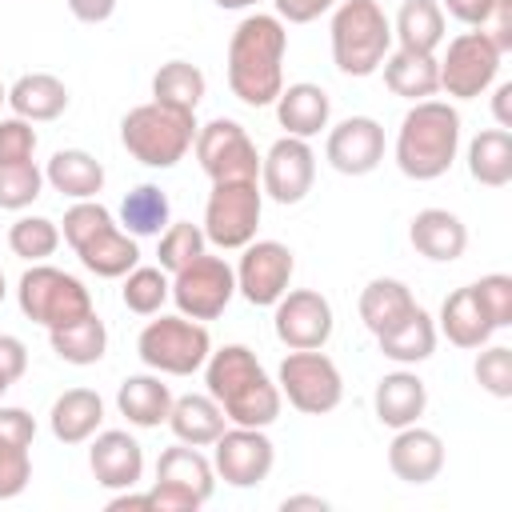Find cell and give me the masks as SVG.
<instances>
[{
  "label": "cell",
  "instance_id": "f5cc1de1",
  "mask_svg": "<svg viewBox=\"0 0 512 512\" xmlns=\"http://www.w3.org/2000/svg\"><path fill=\"white\" fill-rule=\"evenodd\" d=\"M68 12L80 24H104L116 12V0H68Z\"/></svg>",
  "mask_w": 512,
  "mask_h": 512
},
{
  "label": "cell",
  "instance_id": "603a6c76",
  "mask_svg": "<svg viewBox=\"0 0 512 512\" xmlns=\"http://www.w3.org/2000/svg\"><path fill=\"white\" fill-rule=\"evenodd\" d=\"M276 120L284 128V136H300V140H312L328 128L332 120V100L320 84L312 80H300V84H288L280 88L276 96Z\"/></svg>",
  "mask_w": 512,
  "mask_h": 512
},
{
  "label": "cell",
  "instance_id": "91938a15",
  "mask_svg": "<svg viewBox=\"0 0 512 512\" xmlns=\"http://www.w3.org/2000/svg\"><path fill=\"white\" fill-rule=\"evenodd\" d=\"M4 296H8V284H4V272H0V304H4Z\"/></svg>",
  "mask_w": 512,
  "mask_h": 512
},
{
  "label": "cell",
  "instance_id": "9a60e30c",
  "mask_svg": "<svg viewBox=\"0 0 512 512\" xmlns=\"http://www.w3.org/2000/svg\"><path fill=\"white\" fill-rule=\"evenodd\" d=\"M276 464V444L268 440L264 428H244L232 424L212 440V468L224 484L232 488H256L268 480Z\"/></svg>",
  "mask_w": 512,
  "mask_h": 512
},
{
  "label": "cell",
  "instance_id": "f907efd6",
  "mask_svg": "<svg viewBox=\"0 0 512 512\" xmlns=\"http://www.w3.org/2000/svg\"><path fill=\"white\" fill-rule=\"evenodd\" d=\"M0 432H8L12 440H20V444H28V448H32V440H36V420H32V412H28V408L0 404Z\"/></svg>",
  "mask_w": 512,
  "mask_h": 512
},
{
  "label": "cell",
  "instance_id": "e0dca14e",
  "mask_svg": "<svg viewBox=\"0 0 512 512\" xmlns=\"http://www.w3.org/2000/svg\"><path fill=\"white\" fill-rule=\"evenodd\" d=\"M336 312L316 288H288L272 304V332L284 348H324L332 340Z\"/></svg>",
  "mask_w": 512,
  "mask_h": 512
},
{
  "label": "cell",
  "instance_id": "6da1fadb",
  "mask_svg": "<svg viewBox=\"0 0 512 512\" xmlns=\"http://www.w3.org/2000/svg\"><path fill=\"white\" fill-rule=\"evenodd\" d=\"M288 28L276 12H252L236 24L228 40V88L248 108L276 104L284 88Z\"/></svg>",
  "mask_w": 512,
  "mask_h": 512
},
{
  "label": "cell",
  "instance_id": "74e56055",
  "mask_svg": "<svg viewBox=\"0 0 512 512\" xmlns=\"http://www.w3.org/2000/svg\"><path fill=\"white\" fill-rule=\"evenodd\" d=\"M204 92H208V80L188 60H168L152 76V100L164 108H176V112H196Z\"/></svg>",
  "mask_w": 512,
  "mask_h": 512
},
{
  "label": "cell",
  "instance_id": "d4e9b609",
  "mask_svg": "<svg viewBox=\"0 0 512 512\" xmlns=\"http://www.w3.org/2000/svg\"><path fill=\"white\" fill-rule=\"evenodd\" d=\"M68 84L52 72H24L12 88H8V108L12 116L28 120V124H48L56 116L68 112Z\"/></svg>",
  "mask_w": 512,
  "mask_h": 512
},
{
  "label": "cell",
  "instance_id": "681fc988",
  "mask_svg": "<svg viewBox=\"0 0 512 512\" xmlns=\"http://www.w3.org/2000/svg\"><path fill=\"white\" fill-rule=\"evenodd\" d=\"M24 372H28V348H24V340L12 336V332H0V376L8 384H16Z\"/></svg>",
  "mask_w": 512,
  "mask_h": 512
},
{
  "label": "cell",
  "instance_id": "d6a6232c",
  "mask_svg": "<svg viewBox=\"0 0 512 512\" xmlns=\"http://www.w3.org/2000/svg\"><path fill=\"white\" fill-rule=\"evenodd\" d=\"M356 308H360L364 328H368L372 336H380V332H388L396 320H404V316L416 308V296H412V288H408L404 280H396V276H376V280L364 284Z\"/></svg>",
  "mask_w": 512,
  "mask_h": 512
},
{
  "label": "cell",
  "instance_id": "f6af8a7d",
  "mask_svg": "<svg viewBox=\"0 0 512 512\" xmlns=\"http://www.w3.org/2000/svg\"><path fill=\"white\" fill-rule=\"evenodd\" d=\"M472 288H476V296H480V304H484L492 328H508V324H512V276L488 272V276H480Z\"/></svg>",
  "mask_w": 512,
  "mask_h": 512
},
{
  "label": "cell",
  "instance_id": "cb8c5ba5",
  "mask_svg": "<svg viewBox=\"0 0 512 512\" xmlns=\"http://www.w3.org/2000/svg\"><path fill=\"white\" fill-rule=\"evenodd\" d=\"M372 408H376V420L384 428H408V424H420L424 408H428V388L416 372L408 368H396L388 376H380L376 392H372Z\"/></svg>",
  "mask_w": 512,
  "mask_h": 512
},
{
  "label": "cell",
  "instance_id": "7bdbcfd3",
  "mask_svg": "<svg viewBox=\"0 0 512 512\" xmlns=\"http://www.w3.org/2000/svg\"><path fill=\"white\" fill-rule=\"evenodd\" d=\"M472 376L488 396L508 400L512 396V348L508 344H484V352L472 364Z\"/></svg>",
  "mask_w": 512,
  "mask_h": 512
},
{
  "label": "cell",
  "instance_id": "ee69618b",
  "mask_svg": "<svg viewBox=\"0 0 512 512\" xmlns=\"http://www.w3.org/2000/svg\"><path fill=\"white\" fill-rule=\"evenodd\" d=\"M32 480V456L28 444L0 432V500H16Z\"/></svg>",
  "mask_w": 512,
  "mask_h": 512
},
{
  "label": "cell",
  "instance_id": "d6986e66",
  "mask_svg": "<svg viewBox=\"0 0 512 512\" xmlns=\"http://www.w3.org/2000/svg\"><path fill=\"white\" fill-rule=\"evenodd\" d=\"M324 160L340 176H368L384 160V128L372 116H348L328 128L324 140Z\"/></svg>",
  "mask_w": 512,
  "mask_h": 512
},
{
  "label": "cell",
  "instance_id": "3957f363",
  "mask_svg": "<svg viewBox=\"0 0 512 512\" xmlns=\"http://www.w3.org/2000/svg\"><path fill=\"white\" fill-rule=\"evenodd\" d=\"M392 152L408 180H440L460 152V112L448 100H416L400 120Z\"/></svg>",
  "mask_w": 512,
  "mask_h": 512
},
{
  "label": "cell",
  "instance_id": "816d5d0a",
  "mask_svg": "<svg viewBox=\"0 0 512 512\" xmlns=\"http://www.w3.org/2000/svg\"><path fill=\"white\" fill-rule=\"evenodd\" d=\"M440 8H444L452 20H460V24H468V28H480V24L488 20V12L496 8V0H440Z\"/></svg>",
  "mask_w": 512,
  "mask_h": 512
},
{
  "label": "cell",
  "instance_id": "d590c367",
  "mask_svg": "<svg viewBox=\"0 0 512 512\" xmlns=\"http://www.w3.org/2000/svg\"><path fill=\"white\" fill-rule=\"evenodd\" d=\"M116 224L128 232V236H160L168 224H172V204H168V192L160 184H136L124 192L120 200V212H116Z\"/></svg>",
  "mask_w": 512,
  "mask_h": 512
},
{
  "label": "cell",
  "instance_id": "94428289",
  "mask_svg": "<svg viewBox=\"0 0 512 512\" xmlns=\"http://www.w3.org/2000/svg\"><path fill=\"white\" fill-rule=\"evenodd\" d=\"M8 388H12V384H8L4 376H0V400H4V392H8Z\"/></svg>",
  "mask_w": 512,
  "mask_h": 512
},
{
  "label": "cell",
  "instance_id": "4dcf8cb0",
  "mask_svg": "<svg viewBox=\"0 0 512 512\" xmlns=\"http://www.w3.org/2000/svg\"><path fill=\"white\" fill-rule=\"evenodd\" d=\"M44 184L68 200H96L104 188V164L84 148H60L44 168Z\"/></svg>",
  "mask_w": 512,
  "mask_h": 512
},
{
  "label": "cell",
  "instance_id": "6f0895ef",
  "mask_svg": "<svg viewBox=\"0 0 512 512\" xmlns=\"http://www.w3.org/2000/svg\"><path fill=\"white\" fill-rule=\"evenodd\" d=\"M216 8H224V12H244V8H256L260 0H212Z\"/></svg>",
  "mask_w": 512,
  "mask_h": 512
},
{
  "label": "cell",
  "instance_id": "44dd1931",
  "mask_svg": "<svg viewBox=\"0 0 512 512\" xmlns=\"http://www.w3.org/2000/svg\"><path fill=\"white\" fill-rule=\"evenodd\" d=\"M388 468L404 484H428L444 468V440L420 424L396 428V436L388 444Z\"/></svg>",
  "mask_w": 512,
  "mask_h": 512
},
{
  "label": "cell",
  "instance_id": "11a10c76",
  "mask_svg": "<svg viewBox=\"0 0 512 512\" xmlns=\"http://www.w3.org/2000/svg\"><path fill=\"white\" fill-rule=\"evenodd\" d=\"M124 508H140V512H148V492H132V488H124V492H116V496L108 500V512H124Z\"/></svg>",
  "mask_w": 512,
  "mask_h": 512
},
{
  "label": "cell",
  "instance_id": "b9f144b4",
  "mask_svg": "<svg viewBox=\"0 0 512 512\" xmlns=\"http://www.w3.org/2000/svg\"><path fill=\"white\" fill-rule=\"evenodd\" d=\"M40 192H44V172L36 168V160L0 164V208H4V212H24V208H32Z\"/></svg>",
  "mask_w": 512,
  "mask_h": 512
},
{
  "label": "cell",
  "instance_id": "7402d4cb",
  "mask_svg": "<svg viewBox=\"0 0 512 512\" xmlns=\"http://www.w3.org/2000/svg\"><path fill=\"white\" fill-rule=\"evenodd\" d=\"M408 240L412 248L424 256V260H436V264H452L464 256L468 248V228L456 212L448 208H420L408 224Z\"/></svg>",
  "mask_w": 512,
  "mask_h": 512
},
{
  "label": "cell",
  "instance_id": "e575fe53",
  "mask_svg": "<svg viewBox=\"0 0 512 512\" xmlns=\"http://www.w3.org/2000/svg\"><path fill=\"white\" fill-rule=\"evenodd\" d=\"M468 176L484 188L512 184V132L508 128H484L468 140Z\"/></svg>",
  "mask_w": 512,
  "mask_h": 512
},
{
  "label": "cell",
  "instance_id": "30bf717a",
  "mask_svg": "<svg viewBox=\"0 0 512 512\" xmlns=\"http://www.w3.org/2000/svg\"><path fill=\"white\" fill-rule=\"evenodd\" d=\"M276 388L304 416H328L344 400V376L320 348H288L276 368Z\"/></svg>",
  "mask_w": 512,
  "mask_h": 512
},
{
  "label": "cell",
  "instance_id": "484cf974",
  "mask_svg": "<svg viewBox=\"0 0 512 512\" xmlns=\"http://www.w3.org/2000/svg\"><path fill=\"white\" fill-rule=\"evenodd\" d=\"M436 320H440L436 332H444L448 344H456V348H484V344L492 340V332H496L472 284L448 292L444 304H440V316H436Z\"/></svg>",
  "mask_w": 512,
  "mask_h": 512
},
{
  "label": "cell",
  "instance_id": "8d00e7d4",
  "mask_svg": "<svg viewBox=\"0 0 512 512\" xmlns=\"http://www.w3.org/2000/svg\"><path fill=\"white\" fill-rule=\"evenodd\" d=\"M48 340H52V352L64 364H76V368L100 364L104 352H108V328L96 312H88V316H80L64 328H48Z\"/></svg>",
  "mask_w": 512,
  "mask_h": 512
},
{
  "label": "cell",
  "instance_id": "7a4b0ae2",
  "mask_svg": "<svg viewBox=\"0 0 512 512\" xmlns=\"http://www.w3.org/2000/svg\"><path fill=\"white\" fill-rule=\"evenodd\" d=\"M204 384H208V396L228 416V424L268 428V424L280 420L284 396H280L276 380L264 372V364L256 360V352L248 344H224V348L208 352Z\"/></svg>",
  "mask_w": 512,
  "mask_h": 512
},
{
  "label": "cell",
  "instance_id": "c3c4849f",
  "mask_svg": "<svg viewBox=\"0 0 512 512\" xmlns=\"http://www.w3.org/2000/svg\"><path fill=\"white\" fill-rule=\"evenodd\" d=\"M336 4H340V0H272L276 16H280L284 24H312L316 16L332 12Z\"/></svg>",
  "mask_w": 512,
  "mask_h": 512
},
{
  "label": "cell",
  "instance_id": "f35d334b",
  "mask_svg": "<svg viewBox=\"0 0 512 512\" xmlns=\"http://www.w3.org/2000/svg\"><path fill=\"white\" fill-rule=\"evenodd\" d=\"M124 284H120V300H124V308L128 312H136V316H160V308L172 300V276L156 264H136L132 272H124L120 276Z\"/></svg>",
  "mask_w": 512,
  "mask_h": 512
},
{
  "label": "cell",
  "instance_id": "5bb4252c",
  "mask_svg": "<svg viewBox=\"0 0 512 512\" xmlns=\"http://www.w3.org/2000/svg\"><path fill=\"white\" fill-rule=\"evenodd\" d=\"M500 48L480 32L468 28L456 40H448V52L440 64V92H448L452 100H476L480 92H488L500 76Z\"/></svg>",
  "mask_w": 512,
  "mask_h": 512
},
{
  "label": "cell",
  "instance_id": "52a82bcc",
  "mask_svg": "<svg viewBox=\"0 0 512 512\" xmlns=\"http://www.w3.org/2000/svg\"><path fill=\"white\" fill-rule=\"evenodd\" d=\"M216 492L212 460L192 444H172L156 460V480L148 488V512H196Z\"/></svg>",
  "mask_w": 512,
  "mask_h": 512
},
{
  "label": "cell",
  "instance_id": "4fadbf2b",
  "mask_svg": "<svg viewBox=\"0 0 512 512\" xmlns=\"http://www.w3.org/2000/svg\"><path fill=\"white\" fill-rule=\"evenodd\" d=\"M196 164L204 168V176L212 184L220 180H260V152L252 144V136L244 132V124L216 116L204 128H196L192 140Z\"/></svg>",
  "mask_w": 512,
  "mask_h": 512
},
{
  "label": "cell",
  "instance_id": "1f68e13d",
  "mask_svg": "<svg viewBox=\"0 0 512 512\" xmlns=\"http://www.w3.org/2000/svg\"><path fill=\"white\" fill-rule=\"evenodd\" d=\"M436 320L416 304L404 320H396L388 332H380L376 336V344H380V356H388L392 364H420V360H428L432 352H436Z\"/></svg>",
  "mask_w": 512,
  "mask_h": 512
},
{
  "label": "cell",
  "instance_id": "8fae6325",
  "mask_svg": "<svg viewBox=\"0 0 512 512\" xmlns=\"http://www.w3.org/2000/svg\"><path fill=\"white\" fill-rule=\"evenodd\" d=\"M264 212V192L260 180H220L208 192L204 204V240L216 244L220 252H240L244 244L256 240Z\"/></svg>",
  "mask_w": 512,
  "mask_h": 512
},
{
  "label": "cell",
  "instance_id": "ffe728a7",
  "mask_svg": "<svg viewBox=\"0 0 512 512\" xmlns=\"http://www.w3.org/2000/svg\"><path fill=\"white\" fill-rule=\"evenodd\" d=\"M88 468H92V480L108 492L136 488L144 480V448L124 428H104L92 436Z\"/></svg>",
  "mask_w": 512,
  "mask_h": 512
},
{
  "label": "cell",
  "instance_id": "9c48e42d",
  "mask_svg": "<svg viewBox=\"0 0 512 512\" xmlns=\"http://www.w3.org/2000/svg\"><path fill=\"white\" fill-rule=\"evenodd\" d=\"M136 352L160 376H192L204 368L212 352V336L200 320H188L176 312V316L148 320L136 336Z\"/></svg>",
  "mask_w": 512,
  "mask_h": 512
},
{
  "label": "cell",
  "instance_id": "680465c9",
  "mask_svg": "<svg viewBox=\"0 0 512 512\" xmlns=\"http://www.w3.org/2000/svg\"><path fill=\"white\" fill-rule=\"evenodd\" d=\"M8 104V88H4V80H0V108Z\"/></svg>",
  "mask_w": 512,
  "mask_h": 512
},
{
  "label": "cell",
  "instance_id": "7c38bea8",
  "mask_svg": "<svg viewBox=\"0 0 512 512\" xmlns=\"http://www.w3.org/2000/svg\"><path fill=\"white\" fill-rule=\"evenodd\" d=\"M236 296V272L224 256L200 252L196 260H188L180 272H172V304L180 308V316L188 320H216L224 316V308Z\"/></svg>",
  "mask_w": 512,
  "mask_h": 512
},
{
  "label": "cell",
  "instance_id": "bcb514c9",
  "mask_svg": "<svg viewBox=\"0 0 512 512\" xmlns=\"http://www.w3.org/2000/svg\"><path fill=\"white\" fill-rule=\"evenodd\" d=\"M32 152H36V128L20 116H4L0 120V164L32 160Z\"/></svg>",
  "mask_w": 512,
  "mask_h": 512
},
{
  "label": "cell",
  "instance_id": "f1b7e54d",
  "mask_svg": "<svg viewBox=\"0 0 512 512\" xmlns=\"http://www.w3.org/2000/svg\"><path fill=\"white\" fill-rule=\"evenodd\" d=\"M384 88L400 100H432L440 92V64L432 52H408V48H396L384 56Z\"/></svg>",
  "mask_w": 512,
  "mask_h": 512
},
{
  "label": "cell",
  "instance_id": "4316f807",
  "mask_svg": "<svg viewBox=\"0 0 512 512\" xmlns=\"http://www.w3.org/2000/svg\"><path fill=\"white\" fill-rule=\"evenodd\" d=\"M104 424V400L92 388H68L52 400L48 428L60 444H88Z\"/></svg>",
  "mask_w": 512,
  "mask_h": 512
},
{
  "label": "cell",
  "instance_id": "83f0119b",
  "mask_svg": "<svg viewBox=\"0 0 512 512\" xmlns=\"http://www.w3.org/2000/svg\"><path fill=\"white\" fill-rule=\"evenodd\" d=\"M164 424L172 428V436L180 444L212 448V440L228 428V416L220 412V404L208 392H188V396H172V408H168Z\"/></svg>",
  "mask_w": 512,
  "mask_h": 512
},
{
  "label": "cell",
  "instance_id": "7dc6e473",
  "mask_svg": "<svg viewBox=\"0 0 512 512\" xmlns=\"http://www.w3.org/2000/svg\"><path fill=\"white\" fill-rule=\"evenodd\" d=\"M480 32L500 48V56L512 52V0H496V8L488 12V20L480 24Z\"/></svg>",
  "mask_w": 512,
  "mask_h": 512
},
{
  "label": "cell",
  "instance_id": "60d3db41",
  "mask_svg": "<svg viewBox=\"0 0 512 512\" xmlns=\"http://www.w3.org/2000/svg\"><path fill=\"white\" fill-rule=\"evenodd\" d=\"M204 228L200 224H192V220H172L160 236H156V260H160V268L172 276V272H180L188 260H196L200 252H204Z\"/></svg>",
  "mask_w": 512,
  "mask_h": 512
},
{
  "label": "cell",
  "instance_id": "db71d44e",
  "mask_svg": "<svg viewBox=\"0 0 512 512\" xmlns=\"http://www.w3.org/2000/svg\"><path fill=\"white\" fill-rule=\"evenodd\" d=\"M492 116L500 128H512V84L508 80L496 84V92H492Z\"/></svg>",
  "mask_w": 512,
  "mask_h": 512
},
{
  "label": "cell",
  "instance_id": "277c9868",
  "mask_svg": "<svg viewBox=\"0 0 512 512\" xmlns=\"http://www.w3.org/2000/svg\"><path fill=\"white\" fill-rule=\"evenodd\" d=\"M60 236L68 240L76 260L100 280H120L140 264L136 236H128L100 200H72V208L60 220Z\"/></svg>",
  "mask_w": 512,
  "mask_h": 512
},
{
  "label": "cell",
  "instance_id": "ac0fdd59",
  "mask_svg": "<svg viewBox=\"0 0 512 512\" xmlns=\"http://www.w3.org/2000/svg\"><path fill=\"white\" fill-rule=\"evenodd\" d=\"M316 184V152L300 136H280L260 156V192L276 204H300Z\"/></svg>",
  "mask_w": 512,
  "mask_h": 512
},
{
  "label": "cell",
  "instance_id": "8992f818",
  "mask_svg": "<svg viewBox=\"0 0 512 512\" xmlns=\"http://www.w3.org/2000/svg\"><path fill=\"white\" fill-rule=\"evenodd\" d=\"M196 112H176L156 100L136 104L120 120V144L144 168H176L196 140Z\"/></svg>",
  "mask_w": 512,
  "mask_h": 512
},
{
  "label": "cell",
  "instance_id": "2e32d148",
  "mask_svg": "<svg viewBox=\"0 0 512 512\" xmlns=\"http://www.w3.org/2000/svg\"><path fill=\"white\" fill-rule=\"evenodd\" d=\"M232 272H236V292L248 304L272 308L288 292V284H292L296 256L280 240H252V244L240 248V264Z\"/></svg>",
  "mask_w": 512,
  "mask_h": 512
},
{
  "label": "cell",
  "instance_id": "836d02e7",
  "mask_svg": "<svg viewBox=\"0 0 512 512\" xmlns=\"http://www.w3.org/2000/svg\"><path fill=\"white\" fill-rule=\"evenodd\" d=\"M392 40L408 52H432L444 44V8L440 0H404L392 20Z\"/></svg>",
  "mask_w": 512,
  "mask_h": 512
},
{
  "label": "cell",
  "instance_id": "ab89813d",
  "mask_svg": "<svg viewBox=\"0 0 512 512\" xmlns=\"http://www.w3.org/2000/svg\"><path fill=\"white\" fill-rule=\"evenodd\" d=\"M8 248H12V256H20L28 264H44L60 248V224L48 216H20L8 228Z\"/></svg>",
  "mask_w": 512,
  "mask_h": 512
},
{
  "label": "cell",
  "instance_id": "ba28073f",
  "mask_svg": "<svg viewBox=\"0 0 512 512\" xmlns=\"http://www.w3.org/2000/svg\"><path fill=\"white\" fill-rule=\"evenodd\" d=\"M16 304H20V312H24L32 324H40V328H64V324H72V320L96 312V308H92V292H88L72 272L52 268V264H32V268L20 276V284H16Z\"/></svg>",
  "mask_w": 512,
  "mask_h": 512
},
{
  "label": "cell",
  "instance_id": "f546056e",
  "mask_svg": "<svg viewBox=\"0 0 512 512\" xmlns=\"http://www.w3.org/2000/svg\"><path fill=\"white\" fill-rule=\"evenodd\" d=\"M116 408L132 428H160L172 408V392L160 380V372H136L124 376L116 388Z\"/></svg>",
  "mask_w": 512,
  "mask_h": 512
},
{
  "label": "cell",
  "instance_id": "9f6ffc18",
  "mask_svg": "<svg viewBox=\"0 0 512 512\" xmlns=\"http://www.w3.org/2000/svg\"><path fill=\"white\" fill-rule=\"evenodd\" d=\"M280 508H284V512H296V508H316V512H324L328 500H324V496H284Z\"/></svg>",
  "mask_w": 512,
  "mask_h": 512
},
{
  "label": "cell",
  "instance_id": "5b68a950",
  "mask_svg": "<svg viewBox=\"0 0 512 512\" xmlns=\"http://www.w3.org/2000/svg\"><path fill=\"white\" fill-rule=\"evenodd\" d=\"M332 64L344 76H372L380 72L384 56L392 52V20L376 0H340L332 8Z\"/></svg>",
  "mask_w": 512,
  "mask_h": 512
}]
</instances>
